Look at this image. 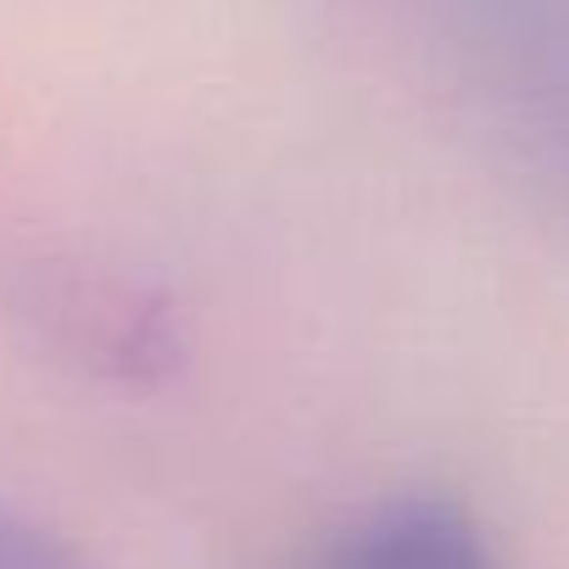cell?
Instances as JSON below:
<instances>
[{"instance_id":"obj_2","label":"cell","mask_w":569,"mask_h":569,"mask_svg":"<svg viewBox=\"0 0 569 569\" xmlns=\"http://www.w3.org/2000/svg\"><path fill=\"white\" fill-rule=\"evenodd\" d=\"M530 123V146L569 196V23H530V40H513V90Z\"/></svg>"},{"instance_id":"obj_1","label":"cell","mask_w":569,"mask_h":569,"mask_svg":"<svg viewBox=\"0 0 569 569\" xmlns=\"http://www.w3.org/2000/svg\"><path fill=\"white\" fill-rule=\"evenodd\" d=\"M308 569H497L480 525L441 497H397L336 530Z\"/></svg>"},{"instance_id":"obj_3","label":"cell","mask_w":569,"mask_h":569,"mask_svg":"<svg viewBox=\"0 0 569 569\" xmlns=\"http://www.w3.org/2000/svg\"><path fill=\"white\" fill-rule=\"evenodd\" d=\"M0 569H101L73 536L0 497Z\"/></svg>"}]
</instances>
